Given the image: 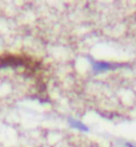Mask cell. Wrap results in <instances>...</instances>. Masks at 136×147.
Returning <instances> with one entry per match:
<instances>
[{
    "instance_id": "2",
    "label": "cell",
    "mask_w": 136,
    "mask_h": 147,
    "mask_svg": "<svg viewBox=\"0 0 136 147\" xmlns=\"http://www.w3.org/2000/svg\"><path fill=\"white\" fill-rule=\"evenodd\" d=\"M68 123H70V126L72 128H76V130H79V131H84V132L88 131V127H87L83 122H80V120H78V119H72V118H70V119H68Z\"/></svg>"
},
{
    "instance_id": "1",
    "label": "cell",
    "mask_w": 136,
    "mask_h": 147,
    "mask_svg": "<svg viewBox=\"0 0 136 147\" xmlns=\"http://www.w3.org/2000/svg\"><path fill=\"white\" fill-rule=\"evenodd\" d=\"M91 66H92L93 72H107V71L116 70L119 67H123V64H117V63H109V62H101V60H91Z\"/></svg>"
},
{
    "instance_id": "3",
    "label": "cell",
    "mask_w": 136,
    "mask_h": 147,
    "mask_svg": "<svg viewBox=\"0 0 136 147\" xmlns=\"http://www.w3.org/2000/svg\"><path fill=\"white\" fill-rule=\"evenodd\" d=\"M124 147H136V146H133L132 143H129V142H127V143L124 144Z\"/></svg>"
}]
</instances>
